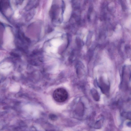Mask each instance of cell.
<instances>
[{"label":"cell","instance_id":"7a4b0ae2","mask_svg":"<svg viewBox=\"0 0 131 131\" xmlns=\"http://www.w3.org/2000/svg\"><path fill=\"white\" fill-rule=\"evenodd\" d=\"M98 86L103 94L106 95H109L110 93V86L105 82L102 77H101L99 79Z\"/></svg>","mask_w":131,"mask_h":131},{"label":"cell","instance_id":"277c9868","mask_svg":"<svg viewBox=\"0 0 131 131\" xmlns=\"http://www.w3.org/2000/svg\"><path fill=\"white\" fill-rule=\"evenodd\" d=\"M53 43L54 46H57L60 45L62 43V42L61 40L56 39L54 40L53 41Z\"/></svg>","mask_w":131,"mask_h":131},{"label":"cell","instance_id":"5b68a950","mask_svg":"<svg viewBox=\"0 0 131 131\" xmlns=\"http://www.w3.org/2000/svg\"><path fill=\"white\" fill-rule=\"evenodd\" d=\"M18 16V13L17 12H15V16L16 17H17V16Z\"/></svg>","mask_w":131,"mask_h":131},{"label":"cell","instance_id":"3957f363","mask_svg":"<svg viewBox=\"0 0 131 131\" xmlns=\"http://www.w3.org/2000/svg\"><path fill=\"white\" fill-rule=\"evenodd\" d=\"M91 93L94 100L97 101H98L99 100L100 96L99 93L96 89L94 88L92 89L91 91Z\"/></svg>","mask_w":131,"mask_h":131},{"label":"cell","instance_id":"6da1fadb","mask_svg":"<svg viewBox=\"0 0 131 131\" xmlns=\"http://www.w3.org/2000/svg\"><path fill=\"white\" fill-rule=\"evenodd\" d=\"M53 97L56 101L62 102L66 101L68 97V94L66 90L63 88L57 89L54 91Z\"/></svg>","mask_w":131,"mask_h":131}]
</instances>
